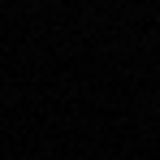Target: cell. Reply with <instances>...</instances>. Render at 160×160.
I'll list each match as a JSON object with an SVG mask.
<instances>
[]
</instances>
